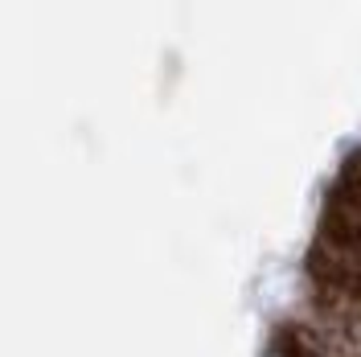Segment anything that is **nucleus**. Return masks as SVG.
<instances>
[{
  "label": "nucleus",
  "instance_id": "f257e3e1",
  "mask_svg": "<svg viewBox=\"0 0 361 357\" xmlns=\"http://www.w3.org/2000/svg\"><path fill=\"white\" fill-rule=\"evenodd\" d=\"M283 357H320L316 349H308V345H300L295 337H288V345H283Z\"/></svg>",
  "mask_w": 361,
  "mask_h": 357
}]
</instances>
